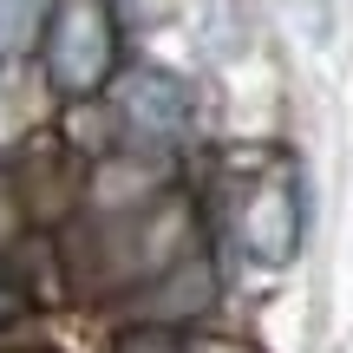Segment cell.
I'll return each mask as SVG.
<instances>
[{
	"label": "cell",
	"mask_w": 353,
	"mask_h": 353,
	"mask_svg": "<svg viewBox=\"0 0 353 353\" xmlns=\"http://www.w3.org/2000/svg\"><path fill=\"white\" fill-rule=\"evenodd\" d=\"M242 242H249V255L268 262V268L301 255V210H294L288 183H262V190L242 196Z\"/></svg>",
	"instance_id": "3"
},
{
	"label": "cell",
	"mask_w": 353,
	"mask_h": 353,
	"mask_svg": "<svg viewBox=\"0 0 353 353\" xmlns=\"http://www.w3.org/2000/svg\"><path fill=\"white\" fill-rule=\"evenodd\" d=\"M39 59L59 99H92L118 72V20L105 0H52L39 20Z\"/></svg>",
	"instance_id": "1"
},
{
	"label": "cell",
	"mask_w": 353,
	"mask_h": 353,
	"mask_svg": "<svg viewBox=\"0 0 353 353\" xmlns=\"http://www.w3.org/2000/svg\"><path fill=\"white\" fill-rule=\"evenodd\" d=\"M112 353H196V347L176 341V334H164V327H138V334H118Z\"/></svg>",
	"instance_id": "6"
},
{
	"label": "cell",
	"mask_w": 353,
	"mask_h": 353,
	"mask_svg": "<svg viewBox=\"0 0 353 353\" xmlns=\"http://www.w3.org/2000/svg\"><path fill=\"white\" fill-rule=\"evenodd\" d=\"M118 112L138 138L151 144H176L190 131V85L164 65H125L118 72Z\"/></svg>",
	"instance_id": "2"
},
{
	"label": "cell",
	"mask_w": 353,
	"mask_h": 353,
	"mask_svg": "<svg viewBox=\"0 0 353 353\" xmlns=\"http://www.w3.org/2000/svg\"><path fill=\"white\" fill-rule=\"evenodd\" d=\"M46 7H52V0H0V59H13V52L33 46Z\"/></svg>",
	"instance_id": "4"
},
{
	"label": "cell",
	"mask_w": 353,
	"mask_h": 353,
	"mask_svg": "<svg viewBox=\"0 0 353 353\" xmlns=\"http://www.w3.org/2000/svg\"><path fill=\"white\" fill-rule=\"evenodd\" d=\"M26 307H33V288H26V275L7 262V255H0V327H13Z\"/></svg>",
	"instance_id": "5"
}]
</instances>
